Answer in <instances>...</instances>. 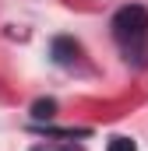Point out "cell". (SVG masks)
<instances>
[{
  "label": "cell",
  "instance_id": "3957f363",
  "mask_svg": "<svg viewBox=\"0 0 148 151\" xmlns=\"http://www.w3.org/2000/svg\"><path fill=\"white\" fill-rule=\"evenodd\" d=\"M53 113H57V102H53V99H42V102L32 106V116H36V119H49Z\"/></svg>",
  "mask_w": 148,
  "mask_h": 151
},
{
  "label": "cell",
  "instance_id": "277c9868",
  "mask_svg": "<svg viewBox=\"0 0 148 151\" xmlns=\"http://www.w3.org/2000/svg\"><path fill=\"white\" fill-rule=\"evenodd\" d=\"M106 151H138V148H134V141H127V137H113Z\"/></svg>",
  "mask_w": 148,
  "mask_h": 151
},
{
  "label": "cell",
  "instance_id": "6da1fadb",
  "mask_svg": "<svg viewBox=\"0 0 148 151\" xmlns=\"http://www.w3.org/2000/svg\"><path fill=\"white\" fill-rule=\"evenodd\" d=\"M113 39L131 67H148V11L127 4L113 14Z\"/></svg>",
  "mask_w": 148,
  "mask_h": 151
},
{
  "label": "cell",
  "instance_id": "5b68a950",
  "mask_svg": "<svg viewBox=\"0 0 148 151\" xmlns=\"http://www.w3.org/2000/svg\"><path fill=\"white\" fill-rule=\"evenodd\" d=\"M32 151H81L78 144H64V148H32Z\"/></svg>",
  "mask_w": 148,
  "mask_h": 151
},
{
  "label": "cell",
  "instance_id": "7a4b0ae2",
  "mask_svg": "<svg viewBox=\"0 0 148 151\" xmlns=\"http://www.w3.org/2000/svg\"><path fill=\"white\" fill-rule=\"evenodd\" d=\"M78 42L74 39H53V56H57V63H64V67H71L74 60H78Z\"/></svg>",
  "mask_w": 148,
  "mask_h": 151
}]
</instances>
